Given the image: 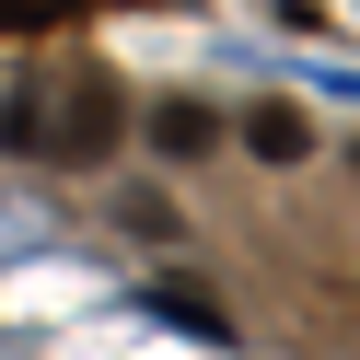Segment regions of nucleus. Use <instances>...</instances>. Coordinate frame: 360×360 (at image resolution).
I'll return each mask as SVG.
<instances>
[{
  "mask_svg": "<svg viewBox=\"0 0 360 360\" xmlns=\"http://www.w3.org/2000/svg\"><path fill=\"white\" fill-rule=\"evenodd\" d=\"M105 140H117V82L94 70V82H82V94H70V117H58V151H70V163H94Z\"/></svg>",
  "mask_w": 360,
  "mask_h": 360,
  "instance_id": "f257e3e1",
  "label": "nucleus"
},
{
  "mask_svg": "<svg viewBox=\"0 0 360 360\" xmlns=\"http://www.w3.org/2000/svg\"><path fill=\"white\" fill-rule=\"evenodd\" d=\"M151 302H163V314H174V326H198V337H233V326H221V302H198V290H186V279H163V290H151Z\"/></svg>",
  "mask_w": 360,
  "mask_h": 360,
  "instance_id": "20e7f679",
  "label": "nucleus"
},
{
  "mask_svg": "<svg viewBox=\"0 0 360 360\" xmlns=\"http://www.w3.org/2000/svg\"><path fill=\"white\" fill-rule=\"evenodd\" d=\"M47 12H70V0H0V24L24 35V24H47Z\"/></svg>",
  "mask_w": 360,
  "mask_h": 360,
  "instance_id": "39448f33",
  "label": "nucleus"
},
{
  "mask_svg": "<svg viewBox=\"0 0 360 360\" xmlns=\"http://www.w3.org/2000/svg\"><path fill=\"white\" fill-rule=\"evenodd\" d=\"M210 140H221V117H210V105H186V94H174V105H151V151H163V163H198Z\"/></svg>",
  "mask_w": 360,
  "mask_h": 360,
  "instance_id": "f03ea898",
  "label": "nucleus"
},
{
  "mask_svg": "<svg viewBox=\"0 0 360 360\" xmlns=\"http://www.w3.org/2000/svg\"><path fill=\"white\" fill-rule=\"evenodd\" d=\"M244 151H256V163H302L314 117H302V105H256V117H244Z\"/></svg>",
  "mask_w": 360,
  "mask_h": 360,
  "instance_id": "7ed1b4c3",
  "label": "nucleus"
}]
</instances>
